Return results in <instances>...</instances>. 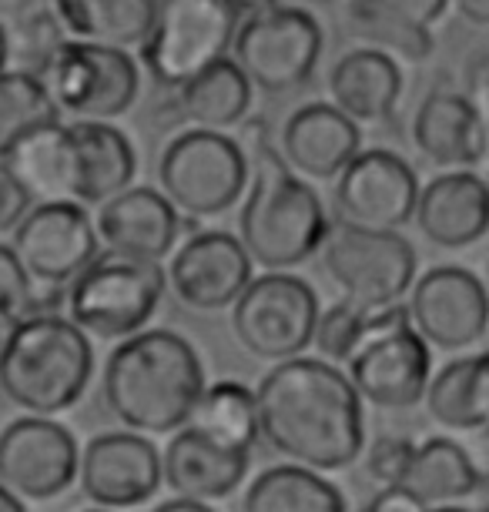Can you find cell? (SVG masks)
<instances>
[{"label":"cell","mask_w":489,"mask_h":512,"mask_svg":"<svg viewBox=\"0 0 489 512\" xmlns=\"http://www.w3.org/2000/svg\"><path fill=\"white\" fill-rule=\"evenodd\" d=\"M258 432L278 456L319 472L352 466L366 449L362 399L349 375L322 359H282L255 389Z\"/></svg>","instance_id":"obj_1"},{"label":"cell","mask_w":489,"mask_h":512,"mask_svg":"<svg viewBox=\"0 0 489 512\" xmlns=\"http://www.w3.org/2000/svg\"><path fill=\"white\" fill-rule=\"evenodd\" d=\"M205 389L195 345L171 328H141L118 338L104 365V405L121 425L145 436H168L188 422Z\"/></svg>","instance_id":"obj_2"},{"label":"cell","mask_w":489,"mask_h":512,"mask_svg":"<svg viewBox=\"0 0 489 512\" xmlns=\"http://www.w3.org/2000/svg\"><path fill=\"white\" fill-rule=\"evenodd\" d=\"M91 379V338L67 315L31 312L7 328L0 342V392L21 412H67L84 399Z\"/></svg>","instance_id":"obj_3"},{"label":"cell","mask_w":489,"mask_h":512,"mask_svg":"<svg viewBox=\"0 0 489 512\" xmlns=\"http://www.w3.org/2000/svg\"><path fill=\"white\" fill-rule=\"evenodd\" d=\"M248 181L238 238L262 268H295L322 248L329 231L322 198L268 141L248 154Z\"/></svg>","instance_id":"obj_4"},{"label":"cell","mask_w":489,"mask_h":512,"mask_svg":"<svg viewBox=\"0 0 489 512\" xmlns=\"http://www.w3.org/2000/svg\"><path fill=\"white\" fill-rule=\"evenodd\" d=\"M168 292V272L161 262L98 251L67 282V318L94 338H128L141 332L158 312Z\"/></svg>","instance_id":"obj_5"},{"label":"cell","mask_w":489,"mask_h":512,"mask_svg":"<svg viewBox=\"0 0 489 512\" xmlns=\"http://www.w3.org/2000/svg\"><path fill=\"white\" fill-rule=\"evenodd\" d=\"M41 84L67 118L111 121L134 108L141 91V67L128 47L67 37L37 71Z\"/></svg>","instance_id":"obj_6"},{"label":"cell","mask_w":489,"mask_h":512,"mask_svg":"<svg viewBox=\"0 0 489 512\" xmlns=\"http://www.w3.org/2000/svg\"><path fill=\"white\" fill-rule=\"evenodd\" d=\"M242 14L228 0H158L141 64L161 88H178L208 64L228 57Z\"/></svg>","instance_id":"obj_7"},{"label":"cell","mask_w":489,"mask_h":512,"mask_svg":"<svg viewBox=\"0 0 489 512\" xmlns=\"http://www.w3.org/2000/svg\"><path fill=\"white\" fill-rule=\"evenodd\" d=\"M158 181L188 218H215L245 195L248 151L225 131L188 128L161 151Z\"/></svg>","instance_id":"obj_8"},{"label":"cell","mask_w":489,"mask_h":512,"mask_svg":"<svg viewBox=\"0 0 489 512\" xmlns=\"http://www.w3.org/2000/svg\"><path fill=\"white\" fill-rule=\"evenodd\" d=\"M319 312V295L305 278L285 268H268L265 275H252L235 298L232 332L248 355L282 362L312 345Z\"/></svg>","instance_id":"obj_9"},{"label":"cell","mask_w":489,"mask_h":512,"mask_svg":"<svg viewBox=\"0 0 489 512\" xmlns=\"http://www.w3.org/2000/svg\"><path fill=\"white\" fill-rule=\"evenodd\" d=\"M319 251L342 295L366 308L402 302L416 278V248L399 228H362L339 218L329 221Z\"/></svg>","instance_id":"obj_10"},{"label":"cell","mask_w":489,"mask_h":512,"mask_svg":"<svg viewBox=\"0 0 489 512\" xmlns=\"http://www.w3.org/2000/svg\"><path fill=\"white\" fill-rule=\"evenodd\" d=\"M232 51L252 88L285 94L312 81L322 57V27L302 7L275 4L238 24Z\"/></svg>","instance_id":"obj_11"},{"label":"cell","mask_w":489,"mask_h":512,"mask_svg":"<svg viewBox=\"0 0 489 512\" xmlns=\"http://www.w3.org/2000/svg\"><path fill=\"white\" fill-rule=\"evenodd\" d=\"M81 449L54 415H21L0 429V482L24 502H51L78 482Z\"/></svg>","instance_id":"obj_12"},{"label":"cell","mask_w":489,"mask_h":512,"mask_svg":"<svg viewBox=\"0 0 489 512\" xmlns=\"http://www.w3.org/2000/svg\"><path fill=\"white\" fill-rule=\"evenodd\" d=\"M11 235V248L41 288H64L101 251L88 205L67 198L31 205Z\"/></svg>","instance_id":"obj_13"},{"label":"cell","mask_w":489,"mask_h":512,"mask_svg":"<svg viewBox=\"0 0 489 512\" xmlns=\"http://www.w3.org/2000/svg\"><path fill=\"white\" fill-rule=\"evenodd\" d=\"M409 315L416 332L443 352L469 349L489 328V292L483 278L459 265H436L412 282Z\"/></svg>","instance_id":"obj_14"},{"label":"cell","mask_w":489,"mask_h":512,"mask_svg":"<svg viewBox=\"0 0 489 512\" xmlns=\"http://www.w3.org/2000/svg\"><path fill=\"white\" fill-rule=\"evenodd\" d=\"M419 178L406 158L386 148L359 151L335 178L342 221L362 228H402L416 215Z\"/></svg>","instance_id":"obj_15"},{"label":"cell","mask_w":489,"mask_h":512,"mask_svg":"<svg viewBox=\"0 0 489 512\" xmlns=\"http://www.w3.org/2000/svg\"><path fill=\"white\" fill-rule=\"evenodd\" d=\"M78 482L84 499L101 509H134L155 496L161 479V452L145 432H98L81 449Z\"/></svg>","instance_id":"obj_16"},{"label":"cell","mask_w":489,"mask_h":512,"mask_svg":"<svg viewBox=\"0 0 489 512\" xmlns=\"http://www.w3.org/2000/svg\"><path fill=\"white\" fill-rule=\"evenodd\" d=\"M349 379L359 399L382 412L412 409L423 402L426 385L433 379L429 342L416 332V325L366 338L349 359Z\"/></svg>","instance_id":"obj_17"},{"label":"cell","mask_w":489,"mask_h":512,"mask_svg":"<svg viewBox=\"0 0 489 512\" xmlns=\"http://www.w3.org/2000/svg\"><path fill=\"white\" fill-rule=\"evenodd\" d=\"M252 255L242 238L228 231H195L175 251L168 272V288L181 305L195 312L232 308L242 288L252 282Z\"/></svg>","instance_id":"obj_18"},{"label":"cell","mask_w":489,"mask_h":512,"mask_svg":"<svg viewBox=\"0 0 489 512\" xmlns=\"http://www.w3.org/2000/svg\"><path fill=\"white\" fill-rule=\"evenodd\" d=\"M138 154L128 134L111 121H67V201L104 205L134 181Z\"/></svg>","instance_id":"obj_19"},{"label":"cell","mask_w":489,"mask_h":512,"mask_svg":"<svg viewBox=\"0 0 489 512\" xmlns=\"http://www.w3.org/2000/svg\"><path fill=\"white\" fill-rule=\"evenodd\" d=\"M98 208L101 211L94 218V228H98L104 248L148 258V262H165L175 251L181 235V215L165 191L128 185Z\"/></svg>","instance_id":"obj_20"},{"label":"cell","mask_w":489,"mask_h":512,"mask_svg":"<svg viewBox=\"0 0 489 512\" xmlns=\"http://www.w3.org/2000/svg\"><path fill=\"white\" fill-rule=\"evenodd\" d=\"M416 225L439 248H466L489 235V181L473 168L446 171L419 188Z\"/></svg>","instance_id":"obj_21"},{"label":"cell","mask_w":489,"mask_h":512,"mask_svg":"<svg viewBox=\"0 0 489 512\" xmlns=\"http://www.w3.org/2000/svg\"><path fill=\"white\" fill-rule=\"evenodd\" d=\"M362 151V128L335 104L312 101L282 128V158L302 178L332 181Z\"/></svg>","instance_id":"obj_22"},{"label":"cell","mask_w":489,"mask_h":512,"mask_svg":"<svg viewBox=\"0 0 489 512\" xmlns=\"http://www.w3.org/2000/svg\"><path fill=\"white\" fill-rule=\"evenodd\" d=\"M248 466H252V452L225 449L212 439L198 436L188 425L175 429V436L168 439L165 452H161V479L168 482L171 492L201 502L232 496L248 479Z\"/></svg>","instance_id":"obj_23"},{"label":"cell","mask_w":489,"mask_h":512,"mask_svg":"<svg viewBox=\"0 0 489 512\" xmlns=\"http://www.w3.org/2000/svg\"><path fill=\"white\" fill-rule=\"evenodd\" d=\"M332 104L352 121L379 124L396 114L402 98V71L396 57L382 47H356L342 54L329 74Z\"/></svg>","instance_id":"obj_24"},{"label":"cell","mask_w":489,"mask_h":512,"mask_svg":"<svg viewBox=\"0 0 489 512\" xmlns=\"http://www.w3.org/2000/svg\"><path fill=\"white\" fill-rule=\"evenodd\" d=\"M252 111V81L232 57L208 64L205 71L171 88V121L191 128L228 131Z\"/></svg>","instance_id":"obj_25"},{"label":"cell","mask_w":489,"mask_h":512,"mask_svg":"<svg viewBox=\"0 0 489 512\" xmlns=\"http://www.w3.org/2000/svg\"><path fill=\"white\" fill-rule=\"evenodd\" d=\"M449 0H352L349 17L372 44L406 61L433 54V27L443 21Z\"/></svg>","instance_id":"obj_26"},{"label":"cell","mask_w":489,"mask_h":512,"mask_svg":"<svg viewBox=\"0 0 489 512\" xmlns=\"http://www.w3.org/2000/svg\"><path fill=\"white\" fill-rule=\"evenodd\" d=\"M412 141L439 168H473L479 114L459 91H433L412 118Z\"/></svg>","instance_id":"obj_27"},{"label":"cell","mask_w":489,"mask_h":512,"mask_svg":"<svg viewBox=\"0 0 489 512\" xmlns=\"http://www.w3.org/2000/svg\"><path fill=\"white\" fill-rule=\"evenodd\" d=\"M399 486L412 492V499L423 506V512L449 509L479 489V469L459 442L436 436L412 446Z\"/></svg>","instance_id":"obj_28"},{"label":"cell","mask_w":489,"mask_h":512,"mask_svg":"<svg viewBox=\"0 0 489 512\" xmlns=\"http://www.w3.org/2000/svg\"><path fill=\"white\" fill-rule=\"evenodd\" d=\"M429 415L449 432H473L489 425V352L443 365L426 385Z\"/></svg>","instance_id":"obj_29"},{"label":"cell","mask_w":489,"mask_h":512,"mask_svg":"<svg viewBox=\"0 0 489 512\" xmlns=\"http://www.w3.org/2000/svg\"><path fill=\"white\" fill-rule=\"evenodd\" d=\"M51 7L78 41L134 47L151 31L158 0H51Z\"/></svg>","instance_id":"obj_30"},{"label":"cell","mask_w":489,"mask_h":512,"mask_svg":"<svg viewBox=\"0 0 489 512\" xmlns=\"http://www.w3.org/2000/svg\"><path fill=\"white\" fill-rule=\"evenodd\" d=\"M188 429L198 436L218 442L225 449L252 452V446L262 439L258 432V402L248 385L235 379H222L215 385H205L198 402L188 412Z\"/></svg>","instance_id":"obj_31"},{"label":"cell","mask_w":489,"mask_h":512,"mask_svg":"<svg viewBox=\"0 0 489 512\" xmlns=\"http://www.w3.org/2000/svg\"><path fill=\"white\" fill-rule=\"evenodd\" d=\"M248 512H345L339 486L312 466H272L245 489Z\"/></svg>","instance_id":"obj_32"},{"label":"cell","mask_w":489,"mask_h":512,"mask_svg":"<svg viewBox=\"0 0 489 512\" xmlns=\"http://www.w3.org/2000/svg\"><path fill=\"white\" fill-rule=\"evenodd\" d=\"M61 118L57 104L41 84V77L21 67L0 71V161L11 158V151L27 134Z\"/></svg>","instance_id":"obj_33"},{"label":"cell","mask_w":489,"mask_h":512,"mask_svg":"<svg viewBox=\"0 0 489 512\" xmlns=\"http://www.w3.org/2000/svg\"><path fill=\"white\" fill-rule=\"evenodd\" d=\"M315 349L332 362H349L366 342V305L352 302V298H339L325 312H319L312 335Z\"/></svg>","instance_id":"obj_34"},{"label":"cell","mask_w":489,"mask_h":512,"mask_svg":"<svg viewBox=\"0 0 489 512\" xmlns=\"http://www.w3.org/2000/svg\"><path fill=\"white\" fill-rule=\"evenodd\" d=\"M11 31V27H7ZM61 41H67L64 24L57 21L54 11H27L24 17L14 21L11 31V61H17L21 71L37 74L44 61L51 57Z\"/></svg>","instance_id":"obj_35"},{"label":"cell","mask_w":489,"mask_h":512,"mask_svg":"<svg viewBox=\"0 0 489 512\" xmlns=\"http://www.w3.org/2000/svg\"><path fill=\"white\" fill-rule=\"evenodd\" d=\"M41 295L37 282L27 275L17 251L11 245H0V322H17V318L41 312Z\"/></svg>","instance_id":"obj_36"},{"label":"cell","mask_w":489,"mask_h":512,"mask_svg":"<svg viewBox=\"0 0 489 512\" xmlns=\"http://www.w3.org/2000/svg\"><path fill=\"white\" fill-rule=\"evenodd\" d=\"M412 446L416 442L402 439V436H379L366 452V472L382 486L389 482H399L402 472H406V462L412 456Z\"/></svg>","instance_id":"obj_37"},{"label":"cell","mask_w":489,"mask_h":512,"mask_svg":"<svg viewBox=\"0 0 489 512\" xmlns=\"http://www.w3.org/2000/svg\"><path fill=\"white\" fill-rule=\"evenodd\" d=\"M34 205V195L27 185L17 178V171L7 161H0V235L14 231V225L27 215V208Z\"/></svg>","instance_id":"obj_38"},{"label":"cell","mask_w":489,"mask_h":512,"mask_svg":"<svg viewBox=\"0 0 489 512\" xmlns=\"http://www.w3.org/2000/svg\"><path fill=\"white\" fill-rule=\"evenodd\" d=\"M369 512H423L416 499H412V492L406 486H399V482H389V486H382L376 496L369 499Z\"/></svg>","instance_id":"obj_39"},{"label":"cell","mask_w":489,"mask_h":512,"mask_svg":"<svg viewBox=\"0 0 489 512\" xmlns=\"http://www.w3.org/2000/svg\"><path fill=\"white\" fill-rule=\"evenodd\" d=\"M466 98L473 101L479 121H489V57H479V61L469 67Z\"/></svg>","instance_id":"obj_40"},{"label":"cell","mask_w":489,"mask_h":512,"mask_svg":"<svg viewBox=\"0 0 489 512\" xmlns=\"http://www.w3.org/2000/svg\"><path fill=\"white\" fill-rule=\"evenodd\" d=\"M456 7L459 17L476 27H489V0H449Z\"/></svg>","instance_id":"obj_41"},{"label":"cell","mask_w":489,"mask_h":512,"mask_svg":"<svg viewBox=\"0 0 489 512\" xmlns=\"http://www.w3.org/2000/svg\"><path fill=\"white\" fill-rule=\"evenodd\" d=\"M161 512H205L212 509V502H201V499H191V496H181V492H175L171 499L158 502Z\"/></svg>","instance_id":"obj_42"},{"label":"cell","mask_w":489,"mask_h":512,"mask_svg":"<svg viewBox=\"0 0 489 512\" xmlns=\"http://www.w3.org/2000/svg\"><path fill=\"white\" fill-rule=\"evenodd\" d=\"M473 171H479L489 181V121H479V148H476Z\"/></svg>","instance_id":"obj_43"},{"label":"cell","mask_w":489,"mask_h":512,"mask_svg":"<svg viewBox=\"0 0 489 512\" xmlns=\"http://www.w3.org/2000/svg\"><path fill=\"white\" fill-rule=\"evenodd\" d=\"M37 0H0V21H17L27 11H34Z\"/></svg>","instance_id":"obj_44"},{"label":"cell","mask_w":489,"mask_h":512,"mask_svg":"<svg viewBox=\"0 0 489 512\" xmlns=\"http://www.w3.org/2000/svg\"><path fill=\"white\" fill-rule=\"evenodd\" d=\"M24 509H27V502L0 482V512H24Z\"/></svg>","instance_id":"obj_45"},{"label":"cell","mask_w":489,"mask_h":512,"mask_svg":"<svg viewBox=\"0 0 489 512\" xmlns=\"http://www.w3.org/2000/svg\"><path fill=\"white\" fill-rule=\"evenodd\" d=\"M11 67V31H7V21H0V71Z\"/></svg>","instance_id":"obj_46"},{"label":"cell","mask_w":489,"mask_h":512,"mask_svg":"<svg viewBox=\"0 0 489 512\" xmlns=\"http://www.w3.org/2000/svg\"><path fill=\"white\" fill-rule=\"evenodd\" d=\"M14 322H0V342H4V335H7V328H11Z\"/></svg>","instance_id":"obj_47"},{"label":"cell","mask_w":489,"mask_h":512,"mask_svg":"<svg viewBox=\"0 0 489 512\" xmlns=\"http://www.w3.org/2000/svg\"><path fill=\"white\" fill-rule=\"evenodd\" d=\"M299 4H332V0H299Z\"/></svg>","instance_id":"obj_48"},{"label":"cell","mask_w":489,"mask_h":512,"mask_svg":"<svg viewBox=\"0 0 489 512\" xmlns=\"http://www.w3.org/2000/svg\"><path fill=\"white\" fill-rule=\"evenodd\" d=\"M483 285H486V292H489V262H486V278H483Z\"/></svg>","instance_id":"obj_49"},{"label":"cell","mask_w":489,"mask_h":512,"mask_svg":"<svg viewBox=\"0 0 489 512\" xmlns=\"http://www.w3.org/2000/svg\"><path fill=\"white\" fill-rule=\"evenodd\" d=\"M483 432H486V446H489V425H486V429H483Z\"/></svg>","instance_id":"obj_50"},{"label":"cell","mask_w":489,"mask_h":512,"mask_svg":"<svg viewBox=\"0 0 489 512\" xmlns=\"http://www.w3.org/2000/svg\"><path fill=\"white\" fill-rule=\"evenodd\" d=\"M486 509H489V502H486Z\"/></svg>","instance_id":"obj_51"},{"label":"cell","mask_w":489,"mask_h":512,"mask_svg":"<svg viewBox=\"0 0 489 512\" xmlns=\"http://www.w3.org/2000/svg\"><path fill=\"white\" fill-rule=\"evenodd\" d=\"M486 332H489V328H486Z\"/></svg>","instance_id":"obj_52"}]
</instances>
